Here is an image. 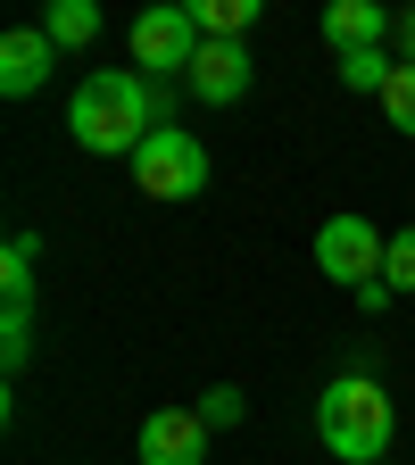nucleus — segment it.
<instances>
[{
	"label": "nucleus",
	"instance_id": "6",
	"mask_svg": "<svg viewBox=\"0 0 415 465\" xmlns=\"http://www.w3.org/2000/svg\"><path fill=\"white\" fill-rule=\"evenodd\" d=\"M142 465H208L200 407H158V416H142Z\"/></svg>",
	"mask_w": 415,
	"mask_h": 465
},
{
	"label": "nucleus",
	"instance_id": "9",
	"mask_svg": "<svg viewBox=\"0 0 415 465\" xmlns=\"http://www.w3.org/2000/svg\"><path fill=\"white\" fill-rule=\"evenodd\" d=\"M50 58H58V42L42 25H17L9 42H0V92H9V100H34L50 84Z\"/></svg>",
	"mask_w": 415,
	"mask_h": 465
},
{
	"label": "nucleus",
	"instance_id": "11",
	"mask_svg": "<svg viewBox=\"0 0 415 465\" xmlns=\"http://www.w3.org/2000/svg\"><path fill=\"white\" fill-rule=\"evenodd\" d=\"M192 17H200L208 42H242L258 25V0H192Z\"/></svg>",
	"mask_w": 415,
	"mask_h": 465
},
{
	"label": "nucleus",
	"instance_id": "5",
	"mask_svg": "<svg viewBox=\"0 0 415 465\" xmlns=\"http://www.w3.org/2000/svg\"><path fill=\"white\" fill-rule=\"evenodd\" d=\"M382 258H390V242H382L366 216H324V224H316V266H324L332 282L366 291V282H382Z\"/></svg>",
	"mask_w": 415,
	"mask_h": 465
},
{
	"label": "nucleus",
	"instance_id": "18",
	"mask_svg": "<svg viewBox=\"0 0 415 465\" xmlns=\"http://www.w3.org/2000/svg\"><path fill=\"white\" fill-rule=\"evenodd\" d=\"M390 50H399V67H415V9H399V34H390Z\"/></svg>",
	"mask_w": 415,
	"mask_h": 465
},
{
	"label": "nucleus",
	"instance_id": "16",
	"mask_svg": "<svg viewBox=\"0 0 415 465\" xmlns=\"http://www.w3.org/2000/svg\"><path fill=\"white\" fill-rule=\"evenodd\" d=\"M242 416H250V399H242V391H232V382H216V391H200V424H208V432H224V424H242Z\"/></svg>",
	"mask_w": 415,
	"mask_h": 465
},
{
	"label": "nucleus",
	"instance_id": "17",
	"mask_svg": "<svg viewBox=\"0 0 415 465\" xmlns=\"http://www.w3.org/2000/svg\"><path fill=\"white\" fill-rule=\"evenodd\" d=\"M382 282H390V291H415V224H407V232H390V258H382Z\"/></svg>",
	"mask_w": 415,
	"mask_h": 465
},
{
	"label": "nucleus",
	"instance_id": "3",
	"mask_svg": "<svg viewBox=\"0 0 415 465\" xmlns=\"http://www.w3.org/2000/svg\"><path fill=\"white\" fill-rule=\"evenodd\" d=\"M200 50H208V34H200V17H192V0H158V9L133 17V67H142L150 84H183Z\"/></svg>",
	"mask_w": 415,
	"mask_h": 465
},
{
	"label": "nucleus",
	"instance_id": "8",
	"mask_svg": "<svg viewBox=\"0 0 415 465\" xmlns=\"http://www.w3.org/2000/svg\"><path fill=\"white\" fill-rule=\"evenodd\" d=\"M390 34H399V17L382 9V0H332V9H324L332 58H341V50H390Z\"/></svg>",
	"mask_w": 415,
	"mask_h": 465
},
{
	"label": "nucleus",
	"instance_id": "14",
	"mask_svg": "<svg viewBox=\"0 0 415 465\" xmlns=\"http://www.w3.org/2000/svg\"><path fill=\"white\" fill-rule=\"evenodd\" d=\"M25 358H34V308H9L0 316V366L25 374Z\"/></svg>",
	"mask_w": 415,
	"mask_h": 465
},
{
	"label": "nucleus",
	"instance_id": "2",
	"mask_svg": "<svg viewBox=\"0 0 415 465\" xmlns=\"http://www.w3.org/2000/svg\"><path fill=\"white\" fill-rule=\"evenodd\" d=\"M390 432H399V407H390V391L374 374H332L316 391V440L341 465H382Z\"/></svg>",
	"mask_w": 415,
	"mask_h": 465
},
{
	"label": "nucleus",
	"instance_id": "4",
	"mask_svg": "<svg viewBox=\"0 0 415 465\" xmlns=\"http://www.w3.org/2000/svg\"><path fill=\"white\" fill-rule=\"evenodd\" d=\"M125 166H133L142 200H200V192H208V150H200V134H183V125H158Z\"/></svg>",
	"mask_w": 415,
	"mask_h": 465
},
{
	"label": "nucleus",
	"instance_id": "1",
	"mask_svg": "<svg viewBox=\"0 0 415 465\" xmlns=\"http://www.w3.org/2000/svg\"><path fill=\"white\" fill-rule=\"evenodd\" d=\"M158 125H174V108H166V84H150L142 67H92L67 100V134L92 158H133Z\"/></svg>",
	"mask_w": 415,
	"mask_h": 465
},
{
	"label": "nucleus",
	"instance_id": "10",
	"mask_svg": "<svg viewBox=\"0 0 415 465\" xmlns=\"http://www.w3.org/2000/svg\"><path fill=\"white\" fill-rule=\"evenodd\" d=\"M42 34H50L58 50H92V42H100V9H92V0H50Z\"/></svg>",
	"mask_w": 415,
	"mask_h": 465
},
{
	"label": "nucleus",
	"instance_id": "13",
	"mask_svg": "<svg viewBox=\"0 0 415 465\" xmlns=\"http://www.w3.org/2000/svg\"><path fill=\"white\" fill-rule=\"evenodd\" d=\"M332 67H341V84H349V92H382L399 58H390V50H341Z\"/></svg>",
	"mask_w": 415,
	"mask_h": 465
},
{
	"label": "nucleus",
	"instance_id": "7",
	"mask_svg": "<svg viewBox=\"0 0 415 465\" xmlns=\"http://www.w3.org/2000/svg\"><path fill=\"white\" fill-rule=\"evenodd\" d=\"M250 42H208L200 58H192V75H183V92L192 100H208V108H232V100H242L250 92Z\"/></svg>",
	"mask_w": 415,
	"mask_h": 465
},
{
	"label": "nucleus",
	"instance_id": "15",
	"mask_svg": "<svg viewBox=\"0 0 415 465\" xmlns=\"http://www.w3.org/2000/svg\"><path fill=\"white\" fill-rule=\"evenodd\" d=\"M382 116L399 134H415V67H390V84H382Z\"/></svg>",
	"mask_w": 415,
	"mask_h": 465
},
{
	"label": "nucleus",
	"instance_id": "12",
	"mask_svg": "<svg viewBox=\"0 0 415 465\" xmlns=\"http://www.w3.org/2000/svg\"><path fill=\"white\" fill-rule=\"evenodd\" d=\"M34 232H9V250H0V291H9V308H34Z\"/></svg>",
	"mask_w": 415,
	"mask_h": 465
}]
</instances>
